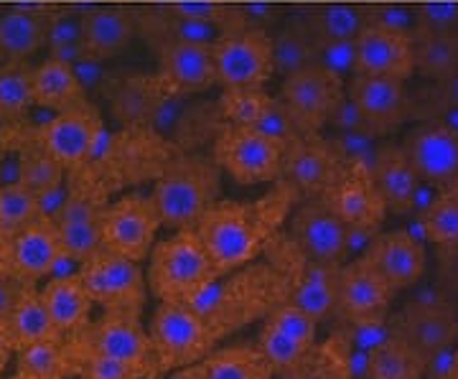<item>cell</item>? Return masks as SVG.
Wrapping results in <instances>:
<instances>
[{
    "label": "cell",
    "instance_id": "cell-1",
    "mask_svg": "<svg viewBox=\"0 0 458 379\" xmlns=\"http://www.w3.org/2000/svg\"><path fill=\"white\" fill-rule=\"evenodd\" d=\"M301 201L291 183L278 181L252 201H216L194 230L222 275L255 263L280 234Z\"/></svg>",
    "mask_w": 458,
    "mask_h": 379
},
{
    "label": "cell",
    "instance_id": "cell-2",
    "mask_svg": "<svg viewBox=\"0 0 458 379\" xmlns=\"http://www.w3.org/2000/svg\"><path fill=\"white\" fill-rule=\"evenodd\" d=\"M288 300V282L273 263H250L204 285L186 306L207 324L216 341L247 329Z\"/></svg>",
    "mask_w": 458,
    "mask_h": 379
},
{
    "label": "cell",
    "instance_id": "cell-3",
    "mask_svg": "<svg viewBox=\"0 0 458 379\" xmlns=\"http://www.w3.org/2000/svg\"><path fill=\"white\" fill-rule=\"evenodd\" d=\"M219 275L197 230H174L148 255V291L158 300L186 303Z\"/></svg>",
    "mask_w": 458,
    "mask_h": 379
},
{
    "label": "cell",
    "instance_id": "cell-4",
    "mask_svg": "<svg viewBox=\"0 0 458 379\" xmlns=\"http://www.w3.org/2000/svg\"><path fill=\"white\" fill-rule=\"evenodd\" d=\"M219 165L214 158H181L153 183V204L168 230H194L219 201Z\"/></svg>",
    "mask_w": 458,
    "mask_h": 379
},
{
    "label": "cell",
    "instance_id": "cell-5",
    "mask_svg": "<svg viewBox=\"0 0 458 379\" xmlns=\"http://www.w3.org/2000/svg\"><path fill=\"white\" fill-rule=\"evenodd\" d=\"M265 252L288 282V300L318 324L331 321L336 314V282L342 265L306 257L288 234H278Z\"/></svg>",
    "mask_w": 458,
    "mask_h": 379
},
{
    "label": "cell",
    "instance_id": "cell-6",
    "mask_svg": "<svg viewBox=\"0 0 458 379\" xmlns=\"http://www.w3.org/2000/svg\"><path fill=\"white\" fill-rule=\"evenodd\" d=\"M148 336L161 375L204 362L216 347L207 324L186 303L176 300H158L148 324Z\"/></svg>",
    "mask_w": 458,
    "mask_h": 379
},
{
    "label": "cell",
    "instance_id": "cell-7",
    "mask_svg": "<svg viewBox=\"0 0 458 379\" xmlns=\"http://www.w3.org/2000/svg\"><path fill=\"white\" fill-rule=\"evenodd\" d=\"M283 153L285 146L276 138L227 122V128L219 132L214 143L212 158L229 179L242 186H258L280 181Z\"/></svg>",
    "mask_w": 458,
    "mask_h": 379
},
{
    "label": "cell",
    "instance_id": "cell-8",
    "mask_svg": "<svg viewBox=\"0 0 458 379\" xmlns=\"http://www.w3.org/2000/svg\"><path fill=\"white\" fill-rule=\"evenodd\" d=\"M390 321H393L394 336L408 341L426 359L445 349L458 347L456 298L448 296L443 288L438 291V296L410 298L397 314H390Z\"/></svg>",
    "mask_w": 458,
    "mask_h": 379
},
{
    "label": "cell",
    "instance_id": "cell-9",
    "mask_svg": "<svg viewBox=\"0 0 458 379\" xmlns=\"http://www.w3.org/2000/svg\"><path fill=\"white\" fill-rule=\"evenodd\" d=\"M74 347L80 359H87L89 354H102V357H113L120 362L143 366L150 379H156L161 372L153 359V347H150V336L148 329L140 321V314L132 311H105L95 324L92 331H80L74 336H66Z\"/></svg>",
    "mask_w": 458,
    "mask_h": 379
},
{
    "label": "cell",
    "instance_id": "cell-10",
    "mask_svg": "<svg viewBox=\"0 0 458 379\" xmlns=\"http://www.w3.org/2000/svg\"><path fill=\"white\" fill-rule=\"evenodd\" d=\"M161 227L164 222L150 194H125L105 206L102 245L110 252L143 263L156 245V234Z\"/></svg>",
    "mask_w": 458,
    "mask_h": 379
},
{
    "label": "cell",
    "instance_id": "cell-11",
    "mask_svg": "<svg viewBox=\"0 0 458 379\" xmlns=\"http://www.w3.org/2000/svg\"><path fill=\"white\" fill-rule=\"evenodd\" d=\"M80 281L89 298L105 306V311H132L140 314L146 303L148 281L143 265L117 252L102 249L82 265Z\"/></svg>",
    "mask_w": 458,
    "mask_h": 379
},
{
    "label": "cell",
    "instance_id": "cell-12",
    "mask_svg": "<svg viewBox=\"0 0 458 379\" xmlns=\"http://www.w3.org/2000/svg\"><path fill=\"white\" fill-rule=\"evenodd\" d=\"M216 82L225 89H260L276 74L270 36L260 29H237L214 41Z\"/></svg>",
    "mask_w": 458,
    "mask_h": 379
},
{
    "label": "cell",
    "instance_id": "cell-13",
    "mask_svg": "<svg viewBox=\"0 0 458 379\" xmlns=\"http://www.w3.org/2000/svg\"><path fill=\"white\" fill-rule=\"evenodd\" d=\"M346 82L334 77L324 66L311 64L283 77L280 99L293 117L298 132H318L327 128L336 102L344 97Z\"/></svg>",
    "mask_w": 458,
    "mask_h": 379
},
{
    "label": "cell",
    "instance_id": "cell-14",
    "mask_svg": "<svg viewBox=\"0 0 458 379\" xmlns=\"http://www.w3.org/2000/svg\"><path fill=\"white\" fill-rule=\"evenodd\" d=\"M288 237L306 257L318 263H346V234L349 227L342 222L321 197L303 198L288 216Z\"/></svg>",
    "mask_w": 458,
    "mask_h": 379
},
{
    "label": "cell",
    "instance_id": "cell-15",
    "mask_svg": "<svg viewBox=\"0 0 458 379\" xmlns=\"http://www.w3.org/2000/svg\"><path fill=\"white\" fill-rule=\"evenodd\" d=\"M342 161L328 138L318 132H301L283 153V176L280 181L291 183L298 197H324L327 189L336 181Z\"/></svg>",
    "mask_w": 458,
    "mask_h": 379
},
{
    "label": "cell",
    "instance_id": "cell-16",
    "mask_svg": "<svg viewBox=\"0 0 458 379\" xmlns=\"http://www.w3.org/2000/svg\"><path fill=\"white\" fill-rule=\"evenodd\" d=\"M321 198L342 216L346 227L354 230H379L387 215V206L372 179V165L367 164H344L336 181Z\"/></svg>",
    "mask_w": 458,
    "mask_h": 379
},
{
    "label": "cell",
    "instance_id": "cell-17",
    "mask_svg": "<svg viewBox=\"0 0 458 379\" xmlns=\"http://www.w3.org/2000/svg\"><path fill=\"white\" fill-rule=\"evenodd\" d=\"M393 288L364 257L346 260L339 267L336 282V314L331 321L382 318L390 316L394 300Z\"/></svg>",
    "mask_w": 458,
    "mask_h": 379
},
{
    "label": "cell",
    "instance_id": "cell-18",
    "mask_svg": "<svg viewBox=\"0 0 458 379\" xmlns=\"http://www.w3.org/2000/svg\"><path fill=\"white\" fill-rule=\"evenodd\" d=\"M360 257L375 267L394 293L415 288L428 267L426 242L410 230L379 232Z\"/></svg>",
    "mask_w": 458,
    "mask_h": 379
},
{
    "label": "cell",
    "instance_id": "cell-19",
    "mask_svg": "<svg viewBox=\"0 0 458 379\" xmlns=\"http://www.w3.org/2000/svg\"><path fill=\"white\" fill-rule=\"evenodd\" d=\"M346 95L354 99L375 138L390 135L408 120L410 89L405 80L354 74L346 82Z\"/></svg>",
    "mask_w": 458,
    "mask_h": 379
},
{
    "label": "cell",
    "instance_id": "cell-20",
    "mask_svg": "<svg viewBox=\"0 0 458 379\" xmlns=\"http://www.w3.org/2000/svg\"><path fill=\"white\" fill-rule=\"evenodd\" d=\"M107 201L92 186H74L64 204L62 215L56 216V232L62 240V249L74 255L77 260H92L98 252L105 249L102 245V215Z\"/></svg>",
    "mask_w": 458,
    "mask_h": 379
},
{
    "label": "cell",
    "instance_id": "cell-21",
    "mask_svg": "<svg viewBox=\"0 0 458 379\" xmlns=\"http://www.w3.org/2000/svg\"><path fill=\"white\" fill-rule=\"evenodd\" d=\"M403 150L420 181L441 189L458 173V135L443 120H423L403 138Z\"/></svg>",
    "mask_w": 458,
    "mask_h": 379
},
{
    "label": "cell",
    "instance_id": "cell-22",
    "mask_svg": "<svg viewBox=\"0 0 458 379\" xmlns=\"http://www.w3.org/2000/svg\"><path fill=\"white\" fill-rule=\"evenodd\" d=\"M102 125L87 107L56 113L38 132V143L64 168H74L92 161L99 150Z\"/></svg>",
    "mask_w": 458,
    "mask_h": 379
},
{
    "label": "cell",
    "instance_id": "cell-23",
    "mask_svg": "<svg viewBox=\"0 0 458 379\" xmlns=\"http://www.w3.org/2000/svg\"><path fill=\"white\" fill-rule=\"evenodd\" d=\"M354 56H357L354 74L393 77V80H405V82L415 74L412 36L408 33L364 26V31L354 38Z\"/></svg>",
    "mask_w": 458,
    "mask_h": 379
},
{
    "label": "cell",
    "instance_id": "cell-24",
    "mask_svg": "<svg viewBox=\"0 0 458 379\" xmlns=\"http://www.w3.org/2000/svg\"><path fill=\"white\" fill-rule=\"evenodd\" d=\"M222 107H225L227 122L265 132L280 140L283 146L293 143L301 135L283 99L270 97L262 87L260 89H227L222 97Z\"/></svg>",
    "mask_w": 458,
    "mask_h": 379
},
{
    "label": "cell",
    "instance_id": "cell-25",
    "mask_svg": "<svg viewBox=\"0 0 458 379\" xmlns=\"http://www.w3.org/2000/svg\"><path fill=\"white\" fill-rule=\"evenodd\" d=\"M372 179L385 201L387 212L397 216L412 215L423 181L410 164L408 153L400 143H379L372 161Z\"/></svg>",
    "mask_w": 458,
    "mask_h": 379
},
{
    "label": "cell",
    "instance_id": "cell-26",
    "mask_svg": "<svg viewBox=\"0 0 458 379\" xmlns=\"http://www.w3.org/2000/svg\"><path fill=\"white\" fill-rule=\"evenodd\" d=\"M161 80L174 95H197L216 82L214 44H165L161 46Z\"/></svg>",
    "mask_w": 458,
    "mask_h": 379
},
{
    "label": "cell",
    "instance_id": "cell-27",
    "mask_svg": "<svg viewBox=\"0 0 458 379\" xmlns=\"http://www.w3.org/2000/svg\"><path fill=\"white\" fill-rule=\"evenodd\" d=\"M62 252V240L54 222L33 219L29 227L11 237V275L18 281H47L51 265Z\"/></svg>",
    "mask_w": 458,
    "mask_h": 379
},
{
    "label": "cell",
    "instance_id": "cell-28",
    "mask_svg": "<svg viewBox=\"0 0 458 379\" xmlns=\"http://www.w3.org/2000/svg\"><path fill=\"white\" fill-rule=\"evenodd\" d=\"M138 33V21L128 8L98 5L84 13V51L98 59H114L128 49Z\"/></svg>",
    "mask_w": 458,
    "mask_h": 379
},
{
    "label": "cell",
    "instance_id": "cell-29",
    "mask_svg": "<svg viewBox=\"0 0 458 379\" xmlns=\"http://www.w3.org/2000/svg\"><path fill=\"white\" fill-rule=\"evenodd\" d=\"M293 21L321 46L331 41H354L367 26V11L357 3H318L301 8Z\"/></svg>",
    "mask_w": 458,
    "mask_h": 379
},
{
    "label": "cell",
    "instance_id": "cell-30",
    "mask_svg": "<svg viewBox=\"0 0 458 379\" xmlns=\"http://www.w3.org/2000/svg\"><path fill=\"white\" fill-rule=\"evenodd\" d=\"M49 11H23L8 8L0 13V59L3 62H29L36 51L47 46Z\"/></svg>",
    "mask_w": 458,
    "mask_h": 379
},
{
    "label": "cell",
    "instance_id": "cell-31",
    "mask_svg": "<svg viewBox=\"0 0 458 379\" xmlns=\"http://www.w3.org/2000/svg\"><path fill=\"white\" fill-rule=\"evenodd\" d=\"M41 298L49 308L51 321L62 336H74L89 326V314L95 300L77 278H51L41 288Z\"/></svg>",
    "mask_w": 458,
    "mask_h": 379
},
{
    "label": "cell",
    "instance_id": "cell-32",
    "mask_svg": "<svg viewBox=\"0 0 458 379\" xmlns=\"http://www.w3.org/2000/svg\"><path fill=\"white\" fill-rule=\"evenodd\" d=\"M82 84L77 82V74L72 64L59 59H47L44 64L33 66V102L47 107L51 113H64L82 107Z\"/></svg>",
    "mask_w": 458,
    "mask_h": 379
},
{
    "label": "cell",
    "instance_id": "cell-33",
    "mask_svg": "<svg viewBox=\"0 0 458 379\" xmlns=\"http://www.w3.org/2000/svg\"><path fill=\"white\" fill-rule=\"evenodd\" d=\"M412 59L415 74L423 82H438L458 69V29L430 31L418 29L412 33Z\"/></svg>",
    "mask_w": 458,
    "mask_h": 379
},
{
    "label": "cell",
    "instance_id": "cell-34",
    "mask_svg": "<svg viewBox=\"0 0 458 379\" xmlns=\"http://www.w3.org/2000/svg\"><path fill=\"white\" fill-rule=\"evenodd\" d=\"M16 364L21 375L47 379H64L72 372H77L82 364L72 347L69 339H51V341H36L16 351Z\"/></svg>",
    "mask_w": 458,
    "mask_h": 379
},
{
    "label": "cell",
    "instance_id": "cell-35",
    "mask_svg": "<svg viewBox=\"0 0 458 379\" xmlns=\"http://www.w3.org/2000/svg\"><path fill=\"white\" fill-rule=\"evenodd\" d=\"M5 324H8L16 351L21 347L36 344V341L64 339L59 333V329L54 326V321H51V314L49 308H47V303H44V298H41V291H36L33 285L26 288V293L18 300L16 311L11 314V318Z\"/></svg>",
    "mask_w": 458,
    "mask_h": 379
},
{
    "label": "cell",
    "instance_id": "cell-36",
    "mask_svg": "<svg viewBox=\"0 0 458 379\" xmlns=\"http://www.w3.org/2000/svg\"><path fill=\"white\" fill-rule=\"evenodd\" d=\"M209 379H273L276 369L258 347H227L204 359Z\"/></svg>",
    "mask_w": 458,
    "mask_h": 379
},
{
    "label": "cell",
    "instance_id": "cell-37",
    "mask_svg": "<svg viewBox=\"0 0 458 379\" xmlns=\"http://www.w3.org/2000/svg\"><path fill=\"white\" fill-rule=\"evenodd\" d=\"M270 49H273V69H276V74L288 77L293 72H301L306 66L316 64L318 44L295 23L293 18H288L283 23V29H278L270 36Z\"/></svg>",
    "mask_w": 458,
    "mask_h": 379
},
{
    "label": "cell",
    "instance_id": "cell-38",
    "mask_svg": "<svg viewBox=\"0 0 458 379\" xmlns=\"http://www.w3.org/2000/svg\"><path fill=\"white\" fill-rule=\"evenodd\" d=\"M426 357L393 333L385 344L372 351L369 379H426Z\"/></svg>",
    "mask_w": 458,
    "mask_h": 379
},
{
    "label": "cell",
    "instance_id": "cell-39",
    "mask_svg": "<svg viewBox=\"0 0 458 379\" xmlns=\"http://www.w3.org/2000/svg\"><path fill=\"white\" fill-rule=\"evenodd\" d=\"M33 107V66L26 62L0 64V120H21Z\"/></svg>",
    "mask_w": 458,
    "mask_h": 379
},
{
    "label": "cell",
    "instance_id": "cell-40",
    "mask_svg": "<svg viewBox=\"0 0 458 379\" xmlns=\"http://www.w3.org/2000/svg\"><path fill=\"white\" fill-rule=\"evenodd\" d=\"M418 216L420 240L436 248H458V201L445 194H436Z\"/></svg>",
    "mask_w": 458,
    "mask_h": 379
},
{
    "label": "cell",
    "instance_id": "cell-41",
    "mask_svg": "<svg viewBox=\"0 0 458 379\" xmlns=\"http://www.w3.org/2000/svg\"><path fill=\"white\" fill-rule=\"evenodd\" d=\"M36 219V194L23 183L0 189V237L11 240Z\"/></svg>",
    "mask_w": 458,
    "mask_h": 379
},
{
    "label": "cell",
    "instance_id": "cell-42",
    "mask_svg": "<svg viewBox=\"0 0 458 379\" xmlns=\"http://www.w3.org/2000/svg\"><path fill=\"white\" fill-rule=\"evenodd\" d=\"M64 179L66 168L56 158H51L41 143H38V148L21 153V183L33 194H41L51 186L62 183Z\"/></svg>",
    "mask_w": 458,
    "mask_h": 379
},
{
    "label": "cell",
    "instance_id": "cell-43",
    "mask_svg": "<svg viewBox=\"0 0 458 379\" xmlns=\"http://www.w3.org/2000/svg\"><path fill=\"white\" fill-rule=\"evenodd\" d=\"M255 347L260 349L262 357L273 364V369H276V372H280V369H288V366L298 364L313 349V347H303V344H298L295 339L285 336L283 331H278L273 324H267V321H262V329L260 333H258V344H255Z\"/></svg>",
    "mask_w": 458,
    "mask_h": 379
},
{
    "label": "cell",
    "instance_id": "cell-44",
    "mask_svg": "<svg viewBox=\"0 0 458 379\" xmlns=\"http://www.w3.org/2000/svg\"><path fill=\"white\" fill-rule=\"evenodd\" d=\"M267 324H273L276 329L283 331L285 336L295 339L303 347H316V336H318V321L309 316L303 308L293 306L291 300L280 303L273 314L265 318Z\"/></svg>",
    "mask_w": 458,
    "mask_h": 379
},
{
    "label": "cell",
    "instance_id": "cell-45",
    "mask_svg": "<svg viewBox=\"0 0 458 379\" xmlns=\"http://www.w3.org/2000/svg\"><path fill=\"white\" fill-rule=\"evenodd\" d=\"M364 11H367V26H379L408 36H412L418 29V5L379 3V5H364Z\"/></svg>",
    "mask_w": 458,
    "mask_h": 379
},
{
    "label": "cell",
    "instance_id": "cell-46",
    "mask_svg": "<svg viewBox=\"0 0 458 379\" xmlns=\"http://www.w3.org/2000/svg\"><path fill=\"white\" fill-rule=\"evenodd\" d=\"M82 379H150V375L143 366L102 354H89L82 362Z\"/></svg>",
    "mask_w": 458,
    "mask_h": 379
},
{
    "label": "cell",
    "instance_id": "cell-47",
    "mask_svg": "<svg viewBox=\"0 0 458 379\" xmlns=\"http://www.w3.org/2000/svg\"><path fill=\"white\" fill-rule=\"evenodd\" d=\"M418 29H430V31H454V29H458V3L418 5Z\"/></svg>",
    "mask_w": 458,
    "mask_h": 379
},
{
    "label": "cell",
    "instance_id": "cell-48",
    "mask_svg": "<svg viewBox=\"0 0 458 379\" xmlns=\"http://www.w3.org/2000/svg\"><path fill=\"white\" fill-rule=\"evenodd\" d=\"M328 128H334L336 132H369L367 128V122H364V117H361L360 107L354 105V99L349 97L346 92H344V97L336 102V107H334V113L328 117L327 122ZM372 135V132H369Z\"/></svg>",
    "mask_w": 458,
    "mask_h": 379
},
{
    "label": "cell",
    "instance_id": "cell-49",
    "mask_svg": "<svg viewBox=\"0 0 458 379\" xmlns=\"http://www.w3.org/2000/svg\"><path fill=\"white\" fill-rule=\"evenodd\" d=\"M69 194H72V181L69 179L51 186L47 191H41V194H36V216L47 219V222H56V216L62 215L64 204L69 201Z\"/></svg>",
    "mask_w": 458,
    "mask_h": 379
},
{
    "label": "cell",
    "instance_id": "cell-50",
    "mask_svg": "<svg viewBox=\"0 0 458 379\" xmlns=\"http://www.w3.org/2000/svg\"><path fill=\"white\" fill-rule=\"evenodd\" d=\"M72 69L77 74V82L82 84L84 95L87 92H95L102 84L107 82V72H105V59H98L92 54L84 51L77 62H72Z\"/></svg>",
    "mask_w": 458,
    "mask_h": 379
},
{
    "label": "cell",
    "instance_id": "cell-51",
    "mask_svg": "<svg viewBox=\"0 0 458 379\" xmlns=\"http://www.w3.org/2000/svg\"><path fill=\"white\" fill-rule=\"evenodd\" d=\"M436 260H438L436 285H441L451 298H458V248H438Z\"/></svg>",
    "mask_w": 458,
    "mask_h": 379
},
{
    "label": "cell",
    "instance_id": "cell-52",
    "mask_svg": "<svg viewBox=\"0 0 458 379\" xmlns=\"http://www.w3.org/2000/svg\"><path fill=\"white\" fill-rule=\"evenodd\" d=\"M183 97H186V95H174V97L161 99V102L153 107L150 115H153V125H156L158 131H174L181 120H183V113H186Z\"/></svg>",
    "mask_w": 458,
    "mask_h": 379
},
{
    "label": "cell",
    "instance_id": "cell-53",
    "mask_svg": "<svg viewBox=\"0 0 458 379\" xmlns=\"http://www.w3.org/2000/svg\"><path fill=\"white\" fill-rule=\"evenodd\" d=\"M29 285H33V282L18 281L16 275L0 278V321H8V318H11V314L16 311L18 300L26 293Z\"/></svg>",
    "mask_w": 458,
    "mask_h": 379
},
{
    "label": "cell",
    "instance_id": "cell-54",
    "mask_svg": "<svg viewBox=\"0 0 458 379\" xmlns=\"http://www.w3.org/2000/svg\"><path fill=\"white\" fill-rule=\"evenodd\" d=\"M428 379H458V347L445 349L428 359Z\"/></svg>",
    "mask_w": 458,
    "mask_h": 379
},
{
    "label": "cell",
    "instance_id": "cell-55",
    "mask_svg": "<svg viewBox=\"0 0 458 379\" xmlns=\"http://www.w3.org/2000/svg\"><path fill=\"white\" fill-rule=\"evenodd\" d=\"M11 351H16L13 339H11V331H8V324H5V321H0V372H3V366L8 362Z\"/></svg>",
    "mask_w": 458,
    "mask_h": 379
},
{
    "label": "cell",
    "instance_id": "cell-56",
    "mask_svg": "<svg viewBox=\"0 0 458 379\" xmlns=\"http://www.w3.org/2000/svg\"><path fill=\"white\" fill-rule=\"evenodd\" d=\"M168 379H209L207 377V369H204V362L189 364V366H181V369H174V375Z\"/></svg>",
    "mask_w": 458,
    "mask_h": 379
},
{
    "label": "cell",
    "instance_id": "cell-57",
    "mask_svg": "<svg viewBox=\"0 0 458 379\" xmlns=\"http://www.w3.org/2000/svg\"><path fill=\"white\" fill-rule=\"evenodd\" d=\"M11 275V240L0 237V278Z\"/></svg>",
    "mask_w": 458,
    "mask_h": 379
},
{
    "label": "cell",
    "instance_id": "cell-58",
    "mask_svg": "<svg viewBox=\"0 0 458 379\" xmlns=\"http://www.w3.org/2000/svg\"><path fill=\"white\" fill-rule=\"evenodd\" d=\"M303 359H306V357H303ZM303 359L298 364H293V366H288V369L276 372V377L273 379H303Z\"/></svg>",
    "mask_w": 458,
    "mask_h": 379
},
{
    "label": "cell",
    "instance_id": "cell-59",
    "mask_svg": "<svg viewBox=\"0 0 458 379\" xmlns=\"http://www.w3.org/2000/svg\"><path fill=\"white\" fill-rule=\"evenodd\" d=\"M438 191H441V194H445V197H451L454 201H458V173L454 176V179H451V181L445 183V186H441Z\"/></svg>",
    "mask_w": 458,
    "mask_h": 379
},
{
    "label": "cell",
    "instance_id": "cell-60",
    "mask_svg": "<svg viewBox=\"0 0 458 379\" xmlns=\"http://www.w3.org/2000/svg\"><path fill=\"white\" fill-rule=\"evenodd\" d=\"M13 379H47V377H31V375H21V372H18Z\"/></svg>",
    "mask_w": 458,
    "mask_h": 379
},
{
    "label": "cell",
    "instance_id": "cell-61",
    "mask_svg": "<svg viewBox=\"0 0 458 379\" xmlns=\"http://www.w3.org/2000/svg\"><path fill=\"white\" fill-rule=\"evenodd\" d=\"M0 13H3V8H0Z\"/></svg>",
    "mask_w": 458,
    "mask_h": 379
}]
</instances>
